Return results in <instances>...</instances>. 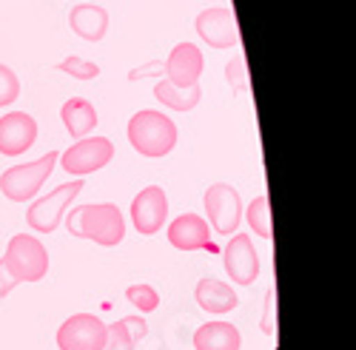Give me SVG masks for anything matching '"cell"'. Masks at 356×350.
I'll return each instance as SVG.
<instances>
[{
    "label": "cell",
    "instance_id": "cell-19",
    "mask_svg": "<svg viewBox=\"0 0 356 350\" xmlns=\"http://www.w3.org/2000/svg\"><path fill=\"white\" fill-rule=\"evenodd\" d=\"M154 97L171 111H191L202 100V89H200V83L197 85H174L165 77H160L154 83Z\"/></svg>",
    "mask_w": 356,
    "mask_h": 350
},
{
    "label": "cell",
    "instance_id": "cell-23",
    "mask_svg": "<svg viewBox=\"0 0 356 350\" xmlns=\"http://www.w3.org/2000/svg\"><path fill=\"white\" fill-rule=\"evenodd\" d=\"M103 350H134V339L129 336V328L123 325V319H117L114 325H106Z\"/></svg>",
    "mask_w": 356,
    "mask_h": 350
},
{
    "label": "cell",
    "instance_id": "cell-3",
    "mask_svg": "<svg viewBox=\"0 0 356 350\" xmlns=\"http://www.w3.org/2000/svg\"><path fill=\"white\" fill-rule=\"evenodd\" d=\"M129 142L131 149L148 160H160L174 151L177 145V126L168 114L143 108L129 120Z\"/></svg>",
    "mask_w": 356,
    "mask_h": 350
},
{
    "label": "cell",
    "instance_id": "cell-7",
    "mask_svg": "<svg viewBox=\"0 0 356 350\" xmlns=\"http://www.w3.org/2000/svg\"><path fill=\"white\" fill-rule=\"evenodd\" d=\"M111 160H114V142L108 137H83L57 157L60 168L74 180H83L88 174L106 168Z\"/></svg>",
    "mask_w": 356,
    "mask_h": 350
},
{
    "label": "cell",
    "instance_id": "cell-26",
    "mask_svg": "<svg viewBox=\"0 0 356 350\" xmlns=\"http://www.w3.org/2000/svg\"><path fill=\"white\" fill-rule=\"evenodd\" d=\"M274 308H277V290L268 288V294H265V305H262V322H259V328H262L265 336H274V331H277Z\"/></svg>",
    "mask_w": 356,
    "mask_h": 350
},
{
    "label": "cell",
    "instance_id": "cell-4",
    "mask_svg": "<svg viewBox=\"0 0 356 350\" xmlns=\"http://www.w3.org/2000/svg\"><path fill=\"white\" fill-rule=\"evenodd\" d=\"M57 157H60V151H49L40 160L6 168L3 174H0V191H3V197L12 199V202L35 199L40 194L43 183L51 177V171L57 168Z\"/></svg>",
    "mask_w": 356,
    "mask_h": 350
},
{
    "label": "cell",
    "instance_id": "cell-10",
    "mask_svg": "<svg viewBox=\"0 0 356 350\" xmlns=\"http://www.w3.org/2000/svg\"><path fill=\"white\" fill-rule=\"evenodd\" d=\"M165 219H168V194L163 191V185H148L131 199V222L143 237L160 233Z\"/></svg>",
    "mask_w": 356,
    "mask_h": 350
},
{
    "label": "cell",
    "instance_id": "cell-27",
    "mask_svg": "<svg viewBox=\"0 0 356 350\" xmlns=\"http://www.w3.org/2000/svg\"><path fill=\"white\" fill-rule=\"evenodd\" d=\"M123 325L129 328V336L134 339V344L140 342V339H145V333H148V325H145V319L137 313V316H123Z\"/></svg>",
    "mask_w": 356,
    "mask_h": 350
},
{
    "label": "cell",
    "instance_id": "cell-21",
    "mask_svg": "<svg viewBox=\"0 0 356 350\" xmlns=\"http://www.w3.org/2000/svg\"><path fill=\"white\" fill-rule=\"evenodd\" d=\"M126 299L140 310V316L145 313H154L160 308V294L154 285H145V282H137V285H129L126 288Z\"/></svg>",
    "mask_w": 356,
    "mask_h": 350
},
{
    "label": "cell",
    "instance_id": "cell-6",
    "mask_svg": "<svg viewBox=\"0 0 356 350\" xmlns=\"http://www.w3.org/2000/svg\"><path fill=\"white\" fill-rule=\"evenodd\" d=\"M202 206H205V222L214 233L220 237H231L236 233L243 222V199H240V191L228 183H214L205 188L202 194Z\"/></svg>",
    "mask_w": 356,
    "mask_h": 350
},
{
    "label": "cell",
    "instance_id": "cell-16",
    "mask_svg": "<svg viewBox=\"0 0 356 350\" xmlns=\"http://www.w3.org/2000/svg\"><path fill=\"white\" fill-rule=\"evenodd\" d=\"M69 26L77 38H83L88 43H100L108 32V12L103 6H95V3H80L72 9Z\"/></svg>",
    "mask_w": 356,
    "mask_h": 350
},
{
    "label": "cell",
    "instance_id": "cell-1",
    "mask_svg": "<svg viewBox=\"0 0 356 350\" xmlns=\"http://www.w3.org/2000/svg\"><path fill=\"white\" fill-rule=\"evenodd\" d=\"M49 274V251L38 237L15 233L0 259V299L23 282H40Z\"/></svg>",
    "mask_w": 356,
    "mask_h": 350
},
{
    "label": "cell",
    "instance_id": "cell-18",
    "mask_svg": "<svg viewBox=\"0 0 356 350\" xmlns=\"http://www.w3.org/2000/svg\"><path fill=\"white\" fill-rule=\"evenodd\" d=\"M60 120L66 126V131L74 137V140H83L95 131L97 126V108L88 103L86 97H72L63 103L60 108Z\"/></svg>",
    "mask_w": 356,
    "mask_h": 350
},
{
    "label": "cell",
    "instance_id": "cell-5",
    "mask_svg": "<svg viewBox=\"0 0 356 350\" xmlns=\"http://www.w3.org/2000/svg\"><path fill=\"white\" fill-rule=\"evenodd\" d=\"M83 188H86V180H72V183L57 185L46 197H38L26 211L29 228H32L35 233H54L63 225V217H66L69 206L83 194Z\"/></svg>",
    "mask_w": 356,
    "mask_h": 350
},
{
    "label": "cell",
    "instance_id": "cell-9",
    "mask_svg": "<svg viewBox=\"0 0 356 350\" xmlns=\"http://www.w3.org/2000/svg\"><path fill=\"white\" fill-rule=\"evenodd\" d=\"M222 265H225V274L231 276V282H236V285L257 282L262 262H259V253H257L254 240L248 233H234V237H228V245L222 251Z\"/></svg>",
    "mask_w": 356,
    "mask_h": 350
},
{
    "label": "cell",
    "instance_id": "cell-13",
    "mask_svg": "<svg viewBox=\"0 0 356 350\" xmlns=\"http://www.w3.org/2000/svg\"><path fill=\"white\" fill-rule=\"evenodd\" d=\"M202 51L194 46V43H177L168 54V60L163 63V72H165V80L174 83V85H197L200 83V74H202Z\"/></svg>",
    "mask_w": 356,
    "mask_h": 350
},
{
    "label": "cell",
    "instance_id": "cell-2",
    "mask_svg": "<svg viewBox=\"0 0 356 350\" xmlns=\"http://www.w3.org/2000/svg\"><path fill=\"white\" fill-rule=\"evenodd\" d=\"M66 228L77 240H92L103 248L120 245L126 237V217L114 202H92V206H77L72 214L63 217Z\"/></svg>",
    "mask_w": 356,
    "mask_h": 350
},
{
    "label": "cell",
    "instance_id": "cell-28",
    "mask_svg": "<svg viewBox=\"0 0 356 350\" xmlns=\"http://www.w3.org/2000/svg\"><path fill=\"white\" fill-rule=\"evenodd\" d=\"M148 74H163V60H154V63H148L143 69H131L129 72V80H143Z\"/></svg>",
    "mask_w": 356,
    "mask_h": 350
},
{
    "label": "cell",
    "instance_id": "cell-14",
    "mask_svg": "<svg viewBox=\"0 0 356 350\" xmlns=\"http://www.w3.org/2000/svg\"><path fill=\"white\" fill-rule=\"evenodd\" d=\"M168 242L186 253L211 248V228L200 214H180L168 225Z\"/></svg>",
    "mask_w": 356,
    "mask_h": 350
},
{
    "label": "cell",
    "instance_id": "cell-20",
    "mask_svg": "<svg viewBox=\"0 0 356 350\" xmlns=\"http://www.w3.org/2000/svg\"><path fill=\"white\" fill-rule=\"evenodd\" d=\"M243 214H245L248 228L254 231V237H259V240H271L274 237V228H271V199H268V194L254 197Z\"/></svg>",
    "mask_w": 356,
    "mask_h": 350
},
{
    "label": "cell",
    "instance_id": "cell-22",
    "mask_svg": "<svg viewBox=\"0 0 356 350\" xmlns=\"http://www.w3.org/2000/svg\"><path fill=\"white\" fill-rule=\"evenodd\" d=\"M57 69H60L63 74H72L74 80H95V77H100V66L92 63V60H86V57H77V54L60 60V63H57Z\"/></svg>",
    "mask_w": 356,
    "mask_h": 350
},
{
    "label": "cell",
    "instance_id": "cell-25",
    "mask_svg": "<svg viewBox=\"0 0 356 350\" xmlns=\"http://www.w3.org/2000/svg\"><path fill=\"white\" fill-rule=\"evenodd\" d=\"M225 80L231 83L234 92H245L248 89V72H245V57L236 54L234 60H228L225 66Z\"/></svg>",
    "mask_w": 356,
    "mask_h": 350
},
{
    "label": "cell",
    "instance_id": "cell-8",
    "mask_svg": "<svg viewBox=\"0 0 356 350\" xmlns=\"http://www.w3.org/2000/svg\"><path fill=\"white\" fill-rule=\"evenodd\" d=\"M106 322L95 313H74L57 328V347L60 350H103Z\"/></svg>",
    "mask_w": 356,
    "mask_h": 350
},
{
    "label": "cell",
    "instance_id": "cell-11",
    "mask_svg": "<svg viewBox=\"0 0 356 350\" xmlns=\"http://www.w3.org/2000/svg\"><path fill=\"white\" fill-rule=\"evenodd\" d=\"M38 140V123L26 111H9L0 117V154L3 157H20L35 145Z\"/></svg>",
    "mask_w": 356,
    "mask_h": 350
},
{
    "label": "cell",
    "instance_id": "cell-24",
    "mask_svg": "<svg viewBox=\"0 0 356 350\" xmlns=\"http://www.w3.org/2000/svg\"><path fill=\"white\" fill-rule=\"evenodd\" d=\"M17 97H20V80H17V74L9 66L0 63V108L12 106Z\"/></svg>",
    "mask_w": 356,
    "mask_h": 350
},
{
    "label": "cell",
    "instance_id": "cell-12",
    "mask_svg": "<svg viewBox=\"0 0 356 350\" xmlns=\"http://www.w3.org/2000/svg\"><path fill=\"white\" fill-rule=\"evenodd\" d=\"M197 35L202 43H209L211 49H234L240 43V28H236V17L231 9L214 6L202 9L197 15Z\"/></svg>",
    "mask_w": 356,
    "mask_h": 350
},
{
    "label": "cell",
    "instance_id": "cell-15",
    "mask_svg": "<svg viewBox=\"0 0 356 350\" xmlns=\"http://www.w3.org/2000/svg\"><path fill=\"white\" fill-rule=\"evenodd\" d=\"M194 299H197V305H200L202 310L217 313V316L231 313V310L236 308V302H240V299H236V290H234L228 282H220V279H214V276H205V279L197 282Z\"/></svg>",
    "mask_w": 356,
    "mask_h": 350
},
{
    "label": "cell",
    "instance_id": "cell-17",
    "mask_svg": "<svg viewBox=\"0 0 356 350\" xmlns=\"http://www.w3.org/2000/svg\"><path fill=\"white\" fill-rule=\"evenodd\" d=\"M243 333L231 322H205L194 331V350H240Z\"/></svg>",
    "mask_w": 356,
    "mask_h": 350
}]
</instances>
